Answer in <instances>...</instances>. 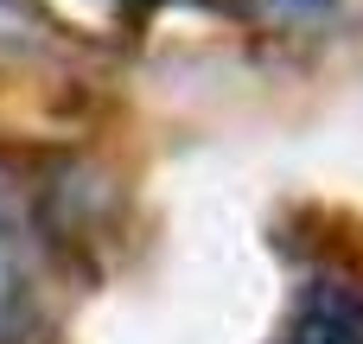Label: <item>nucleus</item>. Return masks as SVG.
<instances>
[{
  "instance_id": "1",
  "label": "nucleus",
  "mask_w": 363,
  "mask_h": 344,
  "mask_svg": "<svg viewBox=\"0 0 363 344\" xmlns=\"http://www.w3.org/2000/svg\"><path fill=\"white\" fill-rule=\"evenodd\" d=\"M287 344H363V281H313L294 306Z\"/></svg>"
}]
</instances>
